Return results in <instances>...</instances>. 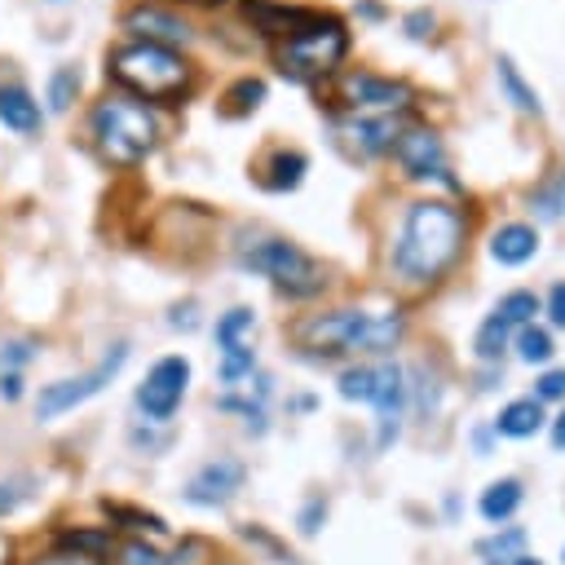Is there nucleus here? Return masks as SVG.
Masks as SVG:
<instances>
[{
	"label": "nucleus",
	"mask_w": 565,
	"mask_h": 565,
	"mask_svg": "<svg viewBox=\"0 0 565 565\" xmlns=\"http://www.w3.org/2000/svg\"><path fill=\"white\" fill-rule=\"evenodd\" d=\"M349 53V31L335 13H322V9H309L274 49V62L287 79L296 84H313L322 75H331Z\"/></svg>",
	"instance_id": "nucleus-3"
},
{
	"label": "nucleus",
	"mask_w": 565,
	"mask_h": 565,
	"mask_svg": "<svg viewBox=\"0 0 565 565\" xmlns=\"http://www.w3.org/2000/svg\"><path fill=\"white\" fill-rule=\"evenodd\" d=\"M494 79H499V93H503V97H508V102H512L521 115H534V119L543 115L539 93L525 84V75L516 71V62H512L508 53H499V57H494Z\"/></svg>",
	"instance_id": "nucleus-20"
},
{
	"label": "nucleus",
	"mask_w": 565,
	"mask_h": 565,
	"mask_svg": "<svg viewBox=\"0 0 565 565\" xmlns=\"http://www.w3.org/2000/svg\"><path fill=\"white\" fill-rule=\"evenodd\" d=\"M512 565H543L539 556H512Z\"/></svg>",
	"instance_id": "nucleus-38"
},
{
	"label": "nucleus",
	"mask_w": 565,
	"mask_h": 565,
	"mask_svg": "<svg viewBox=\"0 0 565 565\" xmlns=\"http://www.w3.org/2000/svg\"><path fill=\"white\" fill-rule=\"evenodd\" d=\"M110 75L124 88H132L137 97H146V102H172V97H181L190 88V62L177 49L146 44V40L119 44L110 53Z\"/></svg>",
	"instance_id": "nucleus-4"
},
{
	"label": "nucleus",
	"mask_w": 565,
	"mask_h": 565,
	"mask_svg": "<svg viewBox=\"0 0 565 565\" xmlns=\"http://www.w3.org/2000/svg\"><path fill=\"white\" fill-rule=\"evenodd\" d=\"M119 565H168V556L154 552L150 543H128V547L119 552Z\"/></svg>",
	"instance_id": "nucleus-29"
},
{
	"label": "nucleus",
	"mask_w": 565,
	"mask_h": 565,
	"mask_svg": "<svg viewBox=\"0 0 565 565\" xmlns=\"http://www.w3.org/2000/svg\"><path fill=\"white\" fill-rule=\"evenodd\" d=\"M26 486H31L26 477H4V481H0V516H9V512L31 494Z\"/></svg>",
	"instance_id": "nucleus-28"
},
{
	"label": "nucleus",
	"mask_w": 565,
	"mask_h": 565,
	"mask_svg": "<svg viewBox=\"0 0 565 565\" xmlns=\"http://www.w3.org/2000/svg\"><path fill=\"white\" fill-rule=\"evenodd\" d=\"M322 516H327V503H322V499H309L305 512H300V530H305V534H318Z\"/></svg>",
	"instance_id": "nucleus-33"
},
{
	"label": "nucleus",
	"mask_w": 565,
	"mask_h": 565,
	"mask_svg": "<svg viewBox=\"0 0 565 565\" xmlns=\"http://www.w3.org/2000/svg\"><path fill=\"white\" fill-rule=\"evenodd\" d=\"M402 331H406V318L397 309H331V313H309L305 322H296V344L318 358L393 353Z\"/></svg>",
	"instance_id": "nucleus-2"
},
{
	"label": "nucleus",
	"mask_w": 565,
	"mask_h": 565,
	"mask_svg": "<svg viewBox=\"0 0 565 565\" xmlns=\"http://www.w3.org/2000/svg\"><path fill=\"white\" fill-rule=\"evenodd\" d=\"M534 313H539V296H534V291H508V296L481 318V327H477V335H472V353H477L481 362H499V353L508 349V340H512Z\"/></svg>",
	"instance_id": "nucleus-10"
},
{
	"label": "nucleus",
	"mask_w": 565,
	"mask_h": 565,
	"mask_svg": "<svg viewBox=\"0 0 565 565\" xmlns=\"http://www.w3.org/2000/svg\"><path fill=\"white\" fill-rule=\"evenodd\" d=\"M340 88H344V97H349L353 106H362V110H380V115H388V110L411 106V84H406V79H384V75L353 71V75L340 79Z\"/></svg>",
	"instance_id": "nucleus-14"
},
{
	"label": "nucleus",
	"mask_w": 565,
	"mask_h": 565,
	"mask_svg": "<svg viewBox=\"0 0 565 565\" xmlns=\"http://www.w3.org/2000/svg\"><path fill=\"white\" fill-rule=\"evenodd\" d=\"M124 362H128V344L119 340V344H110V353L97 362V366H88L84 375H71V380H53V384H44L40 388V397H35V419H57V415H66V411H75V406H84L88 397H97L119 371H124Z\"/></svg>",
	"instance_id": "nucleus-8"
},
{
	"label": "nucleus",
	"mask_w": 565,
	"mask_h": 565,
	"mask_svg": "<svg viewBox=\"0 0 565 565\" xmlns=\"http://www.w3.org/2000/svg\"><path fill=\"white\" fill-rule=\"evenodd\" d=\"M561 561H565V547H561Z\"/></svg>",
	"instance_id": "nucleus-40"
},
{
	"label": "nucleus",
	"mask_w": 565,
	"mask_h": 565,
	"mask_svg": "<svg viewBox=\"0 0 565 565\" xmlns=\"http://www.w3.org/2000/svg\"><path fill=\"white\" fill-rule=\"evenodd\" d=\"M539 428H543V402H539V397H516V402H508V406L494 415V433H499V437H512V441L534 437Z\"/></svg>",
	"instance_id": "nucleus-19"
},
{
	"label": "nucleus",
	"mask_w": 565,
	"mask_h": 565,
	"mask_svg": "<svg viewBox=\"0 0 565 565\" xmlns=\"http://www.w3.org/2000/svg\"><path fill=\"white\" fill-rule=\"evenodd\" d=\"M243 481H247V468L238 463V459H207L190 481H185V503H194V508H221V503H230L238 490H243Z\"/></svg>",
	"instance_id": "nucleus-12"
},
{
	"label": "nucleus",
	"mask_w": 565,
	"mask_h": 565,
	"mask_svg": "<svg viewBox=\"0 0 565 565\" xmlns=\"http://www.w3.org/2000/svg\"><path fill=\"white\" fill-rule=\"evenodd\" d=\"M534 397H539V402H561V397H565V366L543 371V375L534 380Z\"/></svg>",
	"instance_id": "nucleus-27"
},
{
	"label": "nucleus",
	"mask_w": 565,
	"mask_h": 565,
	"mask_svg": "<svg viewBox=\"0 0 565 565\" xmlns=\"http://www.w3.org/2000/svg\"><path fill=\"white\" fill-rule=\"evenodd\" d=\"M124 31H132L146 44H163V49H177V44H190L194 40L190 22L177 18V13H168V9H159V4H132L124 13Z\"/></svg>",
	"instance_id": "nucleus-13"
},
{
	"label": "nucleus",
	"mask_w": 565,
	"mask_h": 565,
	"mask_svg": "<svg viewBox=\"0 0 565 565\" xmlns=\"http://www.w3.org/2000/svg\"><path fill=\"white\" fill-rule=\"evenodd\" d=\"M0 397L4 402H18L22 397V375L18 371H0Z\"/></svg>",
	"instance_id": "nucleus-35"
},
{
	"label": "nucleus",
	"mask_w": 565,
	"mask_h": 565,
	"mask_svg": "<svg viewBox=\"0 0 565 565\" xmlns=\"http://www.w3.org/2000/svg\"><path fill=\"white\" fill-rule=\"evenodd\" d=\"M238 265L265 274V278H269L278 291H287V296H318V291L327 287V269H322L305 247H296L291 238H278V234L247 238V243L238 247Z\"/></svg>",
	"instance_id": "nucleus-6"
},
{
	"label": "nucleus",
	"mask_w": 565,
	"mask_h": 565,
	"mask_svg": "<svg viewBox=\"0 0 565 565\" xmlns=\"http://www.w3.org/2000/svg\"><path fill=\"white\" fill-rule=\"evenodd\" d=\"M53 4H62V0H53Z\"/></svg>",
	"instance_id": "nucleus-42"
},
{
	"label": "nucleus",
	"mask_w": 565,
	"mask_h": 565,
	"mask_svg": "<svg viewBox=\"0 0 565 565\" xmlns=\"http://www.w3.org/2000/svg\"><path fill=\"white\" fill-rule=\"evenodd\" d=\"M252 331H256V313L252 309H230L216 318V349H230V344H252Z\"/></svg>",
	"instance_id": "nucleus-23"
},
{
	"label": "nucleus",
	"mask_w": 565,
	"mask_h": 565,
	"mask_svg": "<svg viewBox=\"0 0 565 565\" xmlns=\"http://www.w3.org/2000/svg\"><path fill=\"white\" fill-rule=\"evenodd\" d=\"M35 565H102V561H97L93 552H79V547H75V552H53V556H40Z\"/></svg>",
	"instance_id": "nucleus-32"
},
{
	"label": "nucleus",
	"mask_w": 565,
	"mask_h": 565,
	"mask_svg": "<svg viewBox=\"0 0 565 565\" xmlns=\"http://www.w3.org/2000/svg\"><path fill=\"white\" fill-rule=\"evenodd\" d=\"M340 397L344 402H366L375 411L380 424V446L397 441L402 415H406V375L397 362H380V366H353L340 375Z\"/></svg>",
	"instance_id": "nucleus-7"
},
{
	"label": "nucleus",
	"mask_w": 565,
	"mask_h": 565,
	"mask_svg": "<svg viewBox=\"0 0 565 565\" xmlns=\"http://www.w3.org/2000/svg\"><path fill=\"white\" fill-rule=\"evenodd\" d=\"M552 446H556V450H565V411L552 419Z\"/></svg>",
	"instance_id": "nucleus-36"
},
{
	"label": "nucleus",
	"mask_w": 565,
	"mask_h": 565,
	"mask_svg": "<svg viewBox=\"0 0 565 565\" xmlns=\"http://www.w3.org/2000/svg\"><path fill=\"white\" fill-rule=\"evenodd\" d=\"M534 252H539V230L525 221H508L490 234V256L499 265H525V260H534Z\"/></svg>",
	"instance_id": "nucleus-16"
},
{
	"label": "nucleus",
	"mask_w": 565,
	"mask_h": 565,
	"mask_svg": "<svg viewBox=\"0 0 565 565\" xmlns=\"http://www.w3.org/2000/svg\"><path fill=\"white\" fill-rule=\"evenodd\" d=\"M521 543H525V534H521V530H503V534L481 539V543H477V556H490V561H494V556L503 561V556H512V552L521 556Z\"/></svg>",
	"instance_id": "nucleus-26"
},
{
	"label": "nucleus",
	"mask_w": 565,
	"mask_h": 565,
	"mask_svg": "<svg viewBox=\"0 0 565 565\" xmlns=\"http://www.w3.org/2000/svg\"><path fill=\"white\" fill-rule=\"evenodd\" d=\"M433 26H437V18H433L428 9H411V13L402 18V31H406L411 40H428V35H433Z\"/></svg>",
	"instance_id": "nucleus-30"
},
{
	"label": "nucleus",
	"mask_w": 565,
	"mask_h": 565,
	"mask_svg": "<svg viewBox=\"0 0 565 565\" xmlns=\"http://www.w3.org/2000/svg\"><path fill=\"white\" fill-rule=\"evenodd\" d=\"M260 102H265V79L243 75V79H234V84L225 88V97H221V115H225V119H243V115L260 110Z\"/></svg>",
	"instance_id": "nucleus-22"
},
{
	"label": "nucleus",
	"mask_w": 565,
	"mask_h": 565,
	"mask_svg": "<svg viewBox=\"0 0 565 565\" xmlns=\"http://www.w3.org/2000/svg\"><path fill=\"white\" fill-rule=\"evenodd\" d=\"M75 93H79V71H75V66H57V71L49 75V106L62 115V110H71Z\"/></svg>",
	"instance_id": "nucleus-25"
},
{
	"label": "nucleus",
	"mask_w": 565,
	"mask_h": 565,
	"mask_svg": "<svg viewBox=\"0 0 565 565\" xmlns=\"http://www.w3.org/2000/svg\"><path fill=\"white\" fill-rule=\"evenodd\" d=\"M185 388H190V358L168 353V358H159V362L146 371V380L137 384V411H141L146 419H154V424H168V419L177 415Z\"/></svg>",
	"instance_id": "nucleus-9"
},
{
	"label": "nucleus",
	"mask_w": 565,
	"mask_h": 565,
	"mask_svg": "<svg viewBox=\"0 0 565 565\" xmlns=\"http://www.w3.org/2000/svg\"><path fill=\"white\" fill-rule=\"evenodd\" d=\"M512 340H516V358H521V362H530V366H543V362H552V353H556V344H552L547 327H534V322H525Z\"/></svg>",
	"instance_id": "nucleus-24"
},
{
	"label": "nucleus",
	"mask_w": 565,
	"mask_h": 565,
	"mask_svg": "<svg viewBox=\"0 0 565 565\" xmlns=\"http://www.w3.org/2000/svg\"><path fill=\"white\" fill-rule=\"evenodd\" d=\"M463 234H468V221L455 203L446 199H415L397 225V238H393V252H388V265L402 282L411 287H428L437 282L459 247H463Z\"/></svg>",
	"instance_id": "nucleus-1"
},
{
	"label": "nucleus",
	"mask_w": 565,
	"mask_h": 565,
	"mask_svg": "<svg viewBox=\"0 0 565 565\" xmlns=\"http://www.w3.org/2000/svg\"><path fill=\"white\" fill-rule=\"evenodd\" d=\"M335 132L362 154V159H375V154H384V150H393L397 146V137H402V124L393 119V115H353V119H344V124H335Z\"/></svg>",
	"instance_id": "nucleus-15"
},
{
	"label": "nucleus",
	"mask_w": 565,
	"mask_h": 565,
	"mask_svg": "<svg viewBox=\"0 0 565 565\" xmlns=\"http://www.w3.org/2000/svg\"><path fill=\"white\" fill-rule=\"evenodd\" d=\"M397 163L406 168L411 181H441L455 190V177H450V163H446V146L433 128H402L397 146H393Z\"/></svg>",
	"instance_id": "nucleus-11"
},
{
	"label": "nucleus",
	"mask_w": 565,
	"mask_h": 565,
	"mask_svg": "<svg viewBox=\"0 0 565 565\" xmlns=\"http://www.w3.org/2000/svg\"><path fill=\"white\" fill-rule=\"evenodd\" d=\"M547 318H552V327H565V278L547 291Z\"/></svg>",
	"instance_id": "nucleus-34"
},
{
	"label": "nucleus",
	"mask_w": 565,
	"mask_h": 565,
	"mask_svg": "<svg viewBox=\"0 0 565 565\" xmlns=\"http://www.w3.org/2000/svg\"><path fill=\"white\" fill-rule=\"evenodd\" d=\"M0 124L13 128V132H22V137L40 132V102L31 97L26 84H18V79L0 84Z\"/></svg>",
	"instance_id": "nucleus-17"
},
{
	"label": "nucleus",
	"mask_w": 565,
	"mask_h": 565,
	"mask_svg": "<svg viewBox=\"0 0 565 565\" xmlns=\"http://www.w3.org/2000/svg\"><path fill=\"white\" fill-rule=\"evenodd\" d=\"M305 172H309V159L300 150H274L260 163V185L274 190V194H287V190H296L305 181Z\"/></svg>",
	"instance_id": "nucleus-18"
},
{
	"label": "nucleus",
	"mask_w": 565,
	"mask_h": 565,
	"mask_svg": "<svg viewBox=\"0 0 565 565\" xmlns=\"http://www.w3.org/2000/svg\"><path fill=\"white\" fill-rule=\"evenodd\" d=\"M521 499H525V490H521V481L516 477H499V481H490L486 490H481V499H477V512L490 521V525H503L516 508H521Z\"/></svg>",
	"instance_id": "nucleus-21"
},
{
	"label": "nucleus",
	"mask_w": 565,
	"mask_h": 565,
	"mask_svg": "<svg viewBox=\"0 0 565 565\" xmlns=\"http://www.w3.org/2000/svg\"><path fill=\"white\" fill-rule=\"evenodd\" d=\"M88 128H93V141H97L102 159H110L119 168L141 163L154 150V141H159L154 115L141 102H132V97H106V102H97L93 115H88Z\"/></svg>",
	"instance_id": "nucleus-5"
},
{
	"label": "nucleus",
	"mask_w": 565,
	"mask_h": 565,
	"mask_svg": "<svg viewBox=\"0 0 565 565\" xmlns=\"http://www.w3.org/2000/svg\"><path fill=\"white\" fill-rule=\"evenodd\" d=\"M190 4H221V0H190Z\"/></svg>",
	"instance_id": "nucleus-39"
},
{
	"label": "nucleus",
	"mask_w": 565,
	"mask_h": 565,
	"mask_svg": "<svg viewBox=\"0 0 565 565\" xmlns=\"http://www.w3.org/2000/svg\"><path fill=\"white\" fill-rule=\"evenodd\" d=\"M31 340H9V344H0V371L9 366V371H18L22 362H31Z\"/></svg>",
	"instance_id": "nucleus-31"
},
{
	"label": "nucleus",
	"mask_w": 565,
	"mask_h": 565,
	"mask_svg": "<svg viewBox=\"0 0 565 565\" xmlns=\"http://www.w3.org/2000/svg\"><path fill=\"white\" fill-rule=\"evenodd\" d=\"M358 13H362V18H371V22H375V18H384V9H380L375 0H362V4H358Z\"/></svg>",
	"instance_id": "nucleus-37"
},
{
	"label": "nucleus",
	"mask_w": 565,
	"mask_h": 565,
	"mask_svg": "<svg viewBox=\"0 0 565 565\" xmlns=\"http://www.w3.org/2000/svg\"><path fill=\"white\" fill-rule=\"evenodd\" d=\"M490 565H499V561H490Z\"/></svg>",
	"instance_id": "nucleus-41"
}]
</instances>
